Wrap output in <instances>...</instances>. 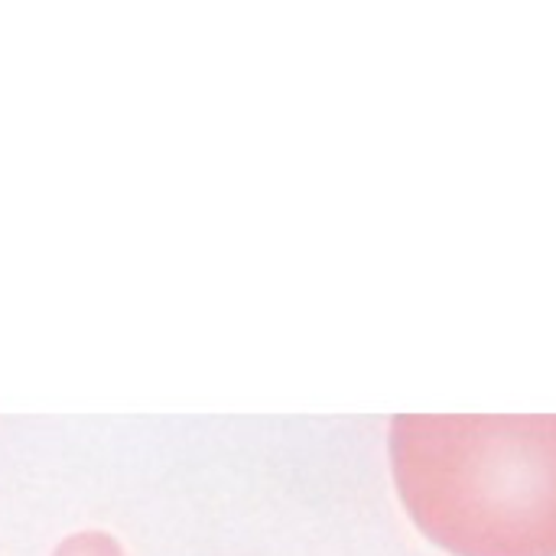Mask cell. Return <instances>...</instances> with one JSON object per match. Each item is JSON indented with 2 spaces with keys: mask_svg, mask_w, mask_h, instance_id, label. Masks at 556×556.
Masks as SVG:
<instances>
[{
  "mask_svg": "<svg viewBox=\"0 0 556 556\" xmlns=\"http://www.w3.org/2000/svg\"><path fill=\"white\" fill-rule=\"evenodd\" d=\"M414 525L453 556H556V417H397Z\"/></svg>",
  "mask_w": 556,
  "mask_h": 556,
  "instance_id": "obj_1",
  "label": "cell"
},
{
  "mask_svg": "<svg viewBox=\"0 0 556 556\" xmlns=\"http://www.w3.org/2000/svg\"><path fill=\"white\" fill-rule=\"evenodd\" d=\"M55 556H124V554H121L117 541H111L108 534L91 531V534H78V538L65 541V544L55 551Z\"/></svg>",
  "mask_w": 556,
  "mask_h": 556,
  "instance_id": "obj_2",
  "label": "cell"
}]
</instances>
